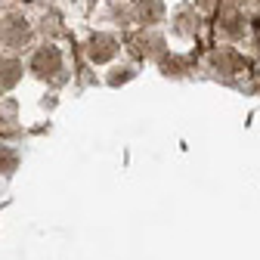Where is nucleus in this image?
Wrapping results in <instances>:
<instances>
[{"label": "nucleus", "instance_id": "f257e3e1", "mask_svg": "<svg viewBox=\"0 0 260 260\" xmlns=\"http://www.w3.org/2000/svg\"><path fill=\"white\" fill-rule=\"evenodd\" d=\"M31 41V22L22 13H7L0 19V44L7 50H22Z\"/></svg>", "mask_w": 260, "mask_h": 260}, {"label": "nucleus", "instance_id": "f03ea898", "mask_svg": "<svg viewBox=\"0 0 260 260\" xmlns=\"http://www.w3.org/2000/svg\"><path fill=\"white\" fill-rule=\"evenodd\" d=\"M28 72L35 75V78H41V81H53L62 72V53H59V47H53V44L38 47L35 53H31Z\"/></svg>", "mask_w": 260, "mask_h": 260}, {"label": "nucleus", "instance_id": "7ed1b4c3", "mask_svg": "<svg viewBox=\"0 0 260 260\" xmlns=\"http://www.w3.org/2000/svg\"><path fill=\"white\" fill-rule=\"evenodd\" d=\"M115 53H118V41H115L112 35H106V31H96V35H90V41H87V56H90V62L103 65V62L115 59Z\"/></svg>", "mask_w": 260, "mask_h": 260}, {"label": "nucleus", "instance_id": "20e7f679", "mask_svg": "<svg viewBox=\"0 0 260 260\" xmlns=\"http://www.w3.org/2000/svg\"><path fill=\"white\" fill-rule=\"evenodd\" d=\"M137 22H143V28H155L158 22H165L168 16V7H165V0H137Z\"/></svg>", "mask_w": 260, "mask_h": 260}, {"label": "nucleus", "instance_id": "39448f33", "mask_svg": "<svg viewBox=\"0 0 260 260\" xmlns=\"http://www.w3.org/2000/svg\"><path fill=\"white\" fill-rule=\"evenodd\" d=\"M134 50L146 59H161L168 53V41L161 35H152V31H146V35H137L134 38Z\"/></svg>", "mask_w": 260, "mask_h": 260}, {"label": "nucleus", "instance_id": "423d86ee", "mask_svg": "<svg viewBox=\"0 0 260 260\" xmlns=\"http://www.w3.org/2000/svg\"><path fill=\"white\" fill-rule=\"evenodd\" d=\"M199 25H202V19H199V13H195V7H177L174 10V31L177 35L192 38L195 31H199Z\"/></svg>", "mask_w": 260, "mask_h": 260}, {"label": "nucleus", "instance_id": "0eeeda50", "mask_svg": "<svg viewBox=\"0 0 260 260\" xmlns=\"http://www.w3.org/2000/svg\"><path fill=\"white\" fill-rule=\"evenodd\" d=\"M220 31H223V35L226 38H230V41H239V38H245V16L239 13V10H223L220 13Z\"/></svg>", "mask_w": 260, "mask_h": 260}, {"label": "nucleus", "instance_id": "6e6552de", "mask_svg": "<svg viewBox=\"0 0 260 260\" xmlns=\"http://www.w3.org/2000/svg\"><path fill=\"white\" fill-rule=\"evenodd\" d=\"M214 69L223 72V75H239V72L248 69V62L233 50H223V53H214Z\"/></svg>", "mask_w": 260, "mask_h": 260}, {"label": "nucleus", "instance_id": "1a4fd4ad", "mask_svg": "<svg viewBox=\"0 0 260 260\" xmlns=\"http://www.w3.org/2000/svg\"><path fill=\"white\" fill-rule=\"evenodd\" d=\"M22 81V62L19 59H0V90H13Z\"/></svg>", "mask_w": 260, "mask_h": 260}, {"label": "nucleus", "instance_id": "9d476101", "mask_svg": "<svg viewBox=\"0 0 260 260\" xmlns=\"http://www.w3.org/2000/svg\"><path fill=\"white\" fill-rule=\"evenodd\" d=\"M158 69H161V75H168V78H180V75L189 72V62L183 56H177V53H165L158 59Z\"/></svg>", "mask_w": 260, "mask_h": 260}, {"label": "nucleus", "instance_id": "9b49d317", "mask_svg": "<svg viewBox=\"0 0 260 260\" xmlns=\"http://www.w3.org/2000/svg\"><path fill=\"white\" fill-rule=\"evenodd\" d=\"M16 171H19V152L13 146H0V174L13 177Z\"/></svg>", "mask_w": 260, "mask_h": 260}, {"label": "nucleus", "instance_id": "f8f14e48", "mask_svg": "<svg viewBox=\"0 0 260 260\" xmlns=\"http://www.w3.org/2000/svg\"><path fill=\"white\" fill-rule=\"evenodd\" d=\"M109 16L118 25H130V19H137V13H130V7H124V4H112L109 7Z\"/></svg>", "mask_w": 260, "mask_h": 260}, {"label": "nucleus", "instance_id": "ddd939ff", "mask_svg": "<svg viewBox=\"0 0 260 260\" xmlns=\"http://www.w3.org/2000/svg\"><path fill=\"white\" fill-rule=\"evenodd\" d=\"M130 78H134V69H130V65H124V69H112L109 84H112V87H121V84H127Z\"/></svg>", "mask_w": 260, "mask_h": 260}, {"label": "nucleus", "instance_id": "4468645a", "mask_svg": "<svg viewBox=\"0 0 260 260\" xmlns=\"http://www.w3.org/2000/svg\"><path fill=\"white\" fill-rule=\"evenodd\" d=\"M195 7H202V10H214L217 7V0H192Z\"/></svg>", "mask_w": 260, "mask_h": 260}]
</instances>
